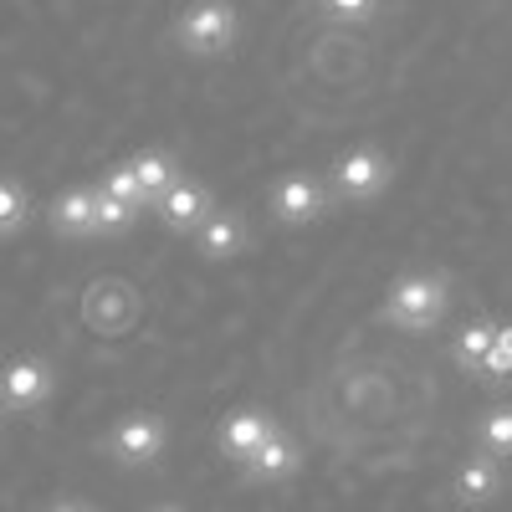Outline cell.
<instances>
[{
    "label": "cell",
    "mask_w": 512,
    "mask_h": 512,
    "mask_svg": "<svg viewBox=\"0 0 512 512\" xmlns=\"http://www.w3.org/2000/svg\"><path fill=\"white\" fill-rule=\"evenodd\" d=\"M169 41L195 62H221L241 41V11L231 0H190L175 16V26H169Z\"/></svg>",
    "instance_id": "6da1fadb"
},
{
    "label": "cell",
    "mask_w": 512,
    "mask_h": 512,
    "mask_svg": "<svg viewBox=\"0 0 512 512\" xmlns=\"http://www.w3.org/2000/svg\"><path fill=\"white\" fill-rule=\"evenodd\" d=\"M446 308H451V277L446 272H400L390 282V292H384L379 313L405 333H431V328H441Z\"/></svg>",
    "instance_id": "7a4b0ae2"
},
{
    "label": "cell",
    "mask_w": 512,
    "mask_h": 512,
    "mask_svg": "<svg viewBox=\"0 0 512 512\" xmlns=\"http://www.w3.org/2000/svg\"><path fill=\"white\" fill-rule=\"evenodd\" d=\"M57 395V364L47 354H11L0 359V415L36 420Z\"/></svg>",
    "instance_id": "3957f363"
},
{
    "label": "cell",
    "mask_w": 512,
    "mask_h": 512,
    "mask_svg": "<svg viewBox=\"0 0 512 512\" xmlns=\"http://www.w3.org/2000/svg\"><path fill=\"white\" fill-rule=\"evenodd\" d=\"M395 180V159L384 154L379 144H354L333 159L328 169V190L333 200H344V205H374L384 190H390Z\"/></svg>",
    "instance_id": "277c9868"
},
{
    "label": "cell",
    "mask_w": 512,
    "mask_h": 512,
    "mask_svg": "<svg viewBox=\"0 0 512 512\" xmlns=\"http://www.w3.org/2000/svg\"><path fill=\"white\" fill-rule=\"evenodd\" d=\"M328 210H333V190L318 175H308V169H287V175H277L272 190H267V216L277 226H292V231L318 226Z\"/></svg>",
    "instance_id": "5b68a950"
},
{
    "label": "cell",
    "mask_w": 512,
    "mask_h": 512,
    "mask_svg": "<svg viewBox=\"0 0 512 512\" xmlns=\"http://www.w3.org/2000/svg\"><path fill=\"white\" fill-rule=\"evenodd\" d=\"M169 446V425L159 410H128L123 420H113V431L103 436V451L108 461L128 466V472H139V466H154Z\"/></svg>",
    "instance_id": "8992f818"
},
{
    "label": "cell",
    "mask_w": 512,
    "mask_h": 512,
    "mask_svg": "<svg viewBox=\"0 0 512 512\" xmlns=\"http://www.w3.org/2000/svg\"><path fill=\"white\" fill-rule=\"evenodd\" d=\"M210 216H216V195H210V185L195 180V175H180L154 200V221L164 231H175V236H195Z\"/></svg>",
    "instance_id": "52a82bcc"
},
{
    "label": "cell",
    "mask_w": 512,
    "mask_h": 512,
    "mask_svg": "<svg viewBox=\"0 0 512 512\" xmlns=\"http://www.w3.org/2000/svg\"><path fill=\"white\" fill-rule=\"evenodd\" d=\"M47 231L62 241H98V185H67L47 200Z\"/></svg>",
    "instance_id": "ba28073f"
},
{
    "label": "cell",
    "mask_w": 512,
    "mask_h": 512,
    "mask_svg": "<svg viewBox=\"0 0 512 512\" xmlns=\"http://www.w3.org/2000/svg\"><path fill=\"white\" fill-rule=\"evenodd\" d=\"M190 241L200 251V262H236V256L251 246V231H246L241 210H216V216H210Z\"/></svg>",
    "instance_id": "9c48e42d"
},
{
    "label": "cell",
    "mask_w": 512,
    "mask_h": 512,
    "mask_svg": "<svg viewBox=\"0 0 512 512\" xmlns=\"http://www.w3.org/2000/svg\"><path fill=\"white\" fill-rule=\"evenodd\" d=\"M128 169H134V180H139V195H144V210H154V200L175 185L185 169H180V154L175 149H164V144H154V149H139V154H128Z\"/></svg>",
    "instance_id": "30bf717a"
},
{
    "label": "cell",
    "mask_w": 512,
    "mask_h": 512,
    "mask_svg": "<svg viewBox=\"0 0 512 512\" xmlns=\"http://www.w3.org/2000/svg\"><path fill=\"white\" fill-rule=\"evenodd\" d=\"M297 461H303V451H297V441L292 436H282V431H272L262 446H256L241 466H246V477L251 482H282V477H292L297 472Z\"/></svg>",
    "instance_id": "8fae6325"
},
{
    "label": "cell",
    "mask_w": 512,
    "mask_h": 512,
    "mask_svg": "<svg viewBox=\"0 0 512 512\" xmlns=\"http://www.w3.org/2000/svg\"><path fill=\"white\" fill-rule=\"evenodd\" d=\"M277 431V425H272V415H262V410H236L231 420H221V431H216V441H221V451L231 456V461H246L256 446H262L267 436Z\"/></svg>",
    "instance_id": "7c38bea8"
},
{
    "label": "cell",
    "mask_w": 512,
    "mask_h": 512,
    "mask_svg": "<svg viewBox=\"0 0 512 512\" xmlns=\"http://www.w3.org/2000/svg\"><path fill=\"white\" fill-rule=\"evenodd\" d=\"M492 338H497V323H492V318H472V323H466V328L456 333V344H451L456 369H466V374H482Z\"/></svg>",
    "instance_id": "4fadbf2b"
},
{
    "label": "cell",
    "mask_w": 512,
    "mask_h": 512,
    "mask_svg": "<svg viewBox=\"0 0 512 512\" xmlns=\"http://www.w3.org/2000/svg\"><path fill=\"white\" fill-rule=\"evenodd\" d=\"M31 210H36L31 190H26L16 175H0V241L21 236V231L31 226Z\"/></svg>",
    "instance_id": "5bb4252c"
},
{
    "label": "cell",
    "mask_w": 512,
    "mask_h": 512,
    "mask_svg": "<svg viewBox=\"0 0 512 512\" xmlns=\"http://www.w3.org/2000/svg\"><path fill=\"white\" fill-rule=\"evenodd\" d=\"M502 487V472H497V456H472L461 466V477H456V497L461 502H492Z\"/></svg>",
    "instance_id": "9a60e30c"
},
{
    "label": "cell",
    "mask_w": 512,
    "mask_h": 512,
    "mask_svg": "<svg viewBox=\"0 0 512 512\" xmlns=\"http://www.w3.org/2000/svg\"><path fill=\"white\" fill-rule=\"evenodd\" d=\"M313 11L333 26H369L384 11V0H313Z\"/></svg>",
    "instance_id": "2e32d148"
},
{
    "label": "cell",
    "mask_w": 512,
    "mask_h": 512,
    "mask_svg": "<svg viewBox=\"0 0 512 512\" xmlns=\"http://www.w3.org/2000/svg\"><path fill=\"white\" fill-rule=\"evenodd\" d=\"M477 441L487 456H512V405L487 410V420L477 425Z\"/></svg>",
    "instance_id": "e0dca14e"
},
{
    "label": "cell",
    "mask_w": 512,
    "mask_h": 512,
    "mask_svg": "<svg viewBox=\"0 0 512 512\" xmlns=\"http://www.w3.org/2000/svg\"><path fill=\"white\" fill-rule=\"evenodd\" d=\"M482 384H512V323H497V338L487 349V364L477 374Z\"/></svg>",
    "instance_id": "ac0fdd59"
},
{
    "label": "cell",
    "mask_w": 512,
    "mask_h": 512,
    "mask_svg": "<svg viewBox=\"0 0 512 512\" xmlns=\"http://www.w3.org/2000/svg\"><path fill=\"white\" fill-rule=\"evenodd\" d=\"M134 221H139L134 205H123V200H113L108 190H98V236H123Z\"/></svg>",
    "instance_id": "d6986e66"
},
{
    "label": "cell",
    "mask_w": 512,
    "mask_h": 512,
    "mask_svg": "<svg viewBox=\"0 0 512 512\" xmlns=\"http://www.w3.org/2000/svg\"><path fill=\"white\" fill-rule=\"evenodd\" d=\"M98 190H108L113 200H123V205H134V210H144V195H139V180H134V169H128V159H118L108 175H103V185Z\"/></svg>",
    "instance_id": "ffe728a7"
},
{
    "label": "cell",
    "mask_w": 512,
    "mask_h": 512,
    "mask_svg": "<svg viewBox=\"0 0 512 512\" xmlns=\"http://www.w3.org/2000/svg\"><path fill=\"white\" fill-rule=\"evenodd\" d=\"M47 512H93V502H82V497H57Z\"/></svg>",
    "instance_id": "44dd1931"
},
{
    "label": "cell",
    "mask_w": 512,
    "mask_h": 512,
    "mask_svg": "<svg viewBox=\"0 0 512 512\" xmlns=\"http://www.w3.org/2000/svg\"><path fill=\"white\" fill-rule=\"evenodd\" d=\"M154 512H175V507H154Z\"/></svg>",
    "instance_id": "7402d4cb"
},
{
    "label": "cell",
    "mask_w": 512,
    "mask_h": 512,
    "mask_svg": "<svg viewBox=\"0 0 512 512\" xmlns=\"http://www.w3.org/2000/svg\"><path fill=\"white\" fill-rule=\"evenodd\" d=\"M0 431H6V415H0Z\"/></svg>",
    "instance_id": "603a6c76"
}]
</instances>
